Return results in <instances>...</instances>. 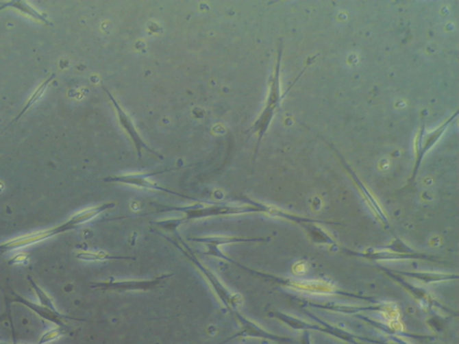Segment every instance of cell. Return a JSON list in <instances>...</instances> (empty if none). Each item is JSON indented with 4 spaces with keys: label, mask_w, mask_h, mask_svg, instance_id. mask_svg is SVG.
<instances>
[{
    "label": "cell",
    "mask_w": 459,
    "mask_h": 344,
    "mask_svg": "<svg viewBox=\"0 0 459 344\" xmlns=\"http://www.w3.org/2000/svg\"><path fill=\"white\" fill-rule=\"evenodd\" d=\"M190 241L200 242V243L205 244L208 247V250L204 253V255L211 256L216 250L219 249L220 247L225 246V245L236 244L240 242H247L249 240L238 237H223V236H213V237H203L190 238Z\"/></svg>",
    "instance_id": "obj_9"
},
{
    "label": "cell",
    "mask_w": 459,
    "mask_h": 344,
    "mask_svg": "<svg viewBox=\"0 0 459 344\" xmlns=\"http://www.w3.org/2000/svg\"><path fill=\"white\" fill-rule=\"evenodd\" d=\"M103 88L104 92L106 93L107 96H108L110 103H112L113 107H114L116 114H117L118 116L119 123H120L121 127L126 131L127 136L132 139L133 145H135L138 158H141L142 151L145 150L149 151V153L153 154V156H158L159 159H162V156H160V154L156 153V151H153L152 148L148 147L147 143L142 139L140 135H139L138 131L136 130L135 125L133 123L132 118H130L129 115L125 112L123 108H122L121 104L119 103V101L116 100L114 96L112 95V93H110L106 87L103 86Z\"/></svg>",
    "instance_id": "obj_4"
},
{
    "label": "cell",
    "mask_w": 459,
    "mask_h": 344,
    "mask_svg": "<svg viewBox=\"0 0 459 344\" xmlns=\"http://www.w3.org/2000/svg\"><path fill=\"white\" fill-rule=\"evenodd\" d=\"M75 258L84 261H107V260H125V259H133L132 258H121V256H113L103 251L98 252H79Z\"/></svg>",
    "instance_id": "obj_11"
},
{
    "label": "cell",
    "mask_w": 459,
    "mask_h": 344,
    "mask_svg": "<svg viewBox=\"0 0 459 344\" xmlns=\"http://www.w3.org/2000/svg\"><path fill=\"white\" fill-rule=\"evenodd\" d=\"M171 275H164L150 281H110L94 284L92 288L101 291H112L125 293L129 291H150L161 286L162 282L170 278Z\"/></svg>",
    "instance_id": "obj_6"
},
{
    "label": "cell",
    "mask_w": 459,
    "mask_h": 344,
    "mask_svg": "<svg viewBox=\"0 0 459 344\" xmlns=\"http://www.w3.org/2000/svg\"><path fill=\"white\" fill-rule=\"evenodd\" d=\"M27 278L28 281L30 282L32 286H33L34 291H36L38 298L40 299V304H42V306H43L46 310L51 311L52 313L59 315L56 310V308H55L53 302H52L51 297L48 296V294H46L45 291L42 290V288L38 286V285L33 281V279H32L30 276H28Z\"/></svg>",
    "instance_id": "obj_12"
},
{
    "label": "cell",
    "mask_w": 459,
    "mask_h": 344,
    "mask_svg": "<svg viewBox=\"0 0 459 344\" xmlns=\"http://www.w3.org/2000/svg\"><path fill=\"white\" fill-rule=\"evenodd\" d=\"M156 174V173L120 175V176L106 177V179H104V182L124 184V185L133 186L139 188L151 189V191H159L165 192V193L178 195V197L183 198H187V199L196 200L193 197L176 193V192L171 191L170 189L164 188V186H159L158 184L151 182L149 177Z\"/></svg>",
    "instance_id": "obj_7"
},
{
    "label": "cell",
    "mask_w": 459,
    "mask_h": 344,
    "mask_svg": "<svg viewBox=\"0 0 459 344\" xmlns=\"http://www.w3.org/2000/svg\"><path fill=\"white\" fill-rule=\"evenodd\" d=\"M29 258V256L27 254H18V255H16L11 259L10 261H8V265H13L14 264H22L24 263L26 260H27Z\"/></svg>",
    "instance_id": "obj_14"
},
{
    "label": "cell",
    "mask_w": 459,
    "mask_h": 344,
    "mask_svg": "<svg viewBox=\"0 0 459 344\" xmlns=\"http://www.w3.org/2000/svg\"><path fill=\"white\" fill-rule=\"evenodd\" d=\"M458 115V112H457L455 114L450 116L449 119H447L445 122H443L440 127L436 128V130L430 133L426 132L425 125H422L420 130L418 131L414 143L415 154H417L415 170H417L418 167H419L420 163L422 162L423 157L425 156V154L432 149V147L437 144L438 140L443 138V136L445 134L447 128H449L450 124L455 121V119L457 118Z\"/></svg>",
    "instance_id": "obj_5"
},
{
    "label": "cell",
    "mask_w": 459,
    "mask_h": 344,
    "mask_svg": "<svg viewBox=\"0 0 459 344\" xmlns=\"http://www.w3.org/2000/svg\"><path fill=\"white\" fill-rule=\"evenodd\" d=\"M81 224L82 223H81L79 219H78L77 215L74 214L65 223L61 224L60 226L40 230V232H32L30 234L20 236V237L5 242V243L0 245V253L31 246V245L36 244L38 242L48 240V238L53 237L55 235L60 234V233L77 229Z\"/></svg>",
    "instance_id": "obj_3"
},
{
    "label": "cell",
    "mask_w": 459,
    "mask_h": 344,
    "mask_svg": "<svg viewBox=\"0 0 459 344\" xmlns=\"http://www.w3.org/2000/svg\"><path fill=\"white\" fill-rule=\"evenodd\" d=\"M282 58H283V43L281 42L279 45L274 72L270 77L269 95H267L265 108H264L263 112H261L257 121H255L253 126L249 130V133L251 135H255L256 134L258 136L257 147L255 149L256 154L258 153L260 143L262 141L267 130H269L273 119H274L278 110H280L282 100H283L281 92Z\"/></svg>",
    "instance_id": "obj_1"
},
{
    "label": "cell",
    "mask_w": 459,
    "mask_h": 344,
    "mask_svg": "<svg viewBox=\"0 0 459 344\" xmlns=\"http://www.w3.org/2000/svg\"><path fill=\"white\" fill-rule=\"evenodd\" d=\"M55 78H56V75L52 74L51 75V77H49L47 79L43 81L42 83L37 87L36 91L32 93L31 97L29 98L27 101H26V103L24 108H23L21 112H20L19 114L17 115L12 121L10 122V124L8 125V127L5 128L4 131L8 130V127H10L14 123H16V122L18 121L20 119H21V116H24L25 113L27 112L29 109H31V108L33 107L34 105L36 104L40 98L42 97L43 95H45L46 92V90L48 89L49 84H51L52 82L54 81Z\"/></svg>",
    "instance_id": "obj_10"
},
{
    "label": "cell",
    "mask_w": 459,
    "mask_h": 344,
    "mask_svg": "<svg viewBox=\"0 0 459 344\" xmlns=\"http://www.w3.org/2000/svg\"><path fill=\"white\" fill-rule=\"evenodd\" d=\"M64 334H65V331H63L62 329H53V330L49 331L47 333L43 334L37 344H45L46 343L51 342V341L56 340L57 338L60 337L61 335H63Z\"/></svg>",
    "instance_id": "obj_13"
},
{
    "label": "cell",
    "mask_w": 459,
    "mask_h": 344,
    "mask_svg": "<svg viewBox=\"0 0 459 344\" xmlns=\"http://www.w3.org/2000/svg\"><path fill=\"white\" fill-rule=\"evenodd\" d=\"M161 211H177L182 212L185 217L174 221L177 225L184 223L186 221L197 220V219L208 218L211 217H221V215H232L245 214L249 211H253V207L237 206L228 205H217L211 206H203L201 205H194L184 207L161 206Z\"/></svg>",
    "instance_id": "obj_2"
},
{
    "label": "cell",
    "mask_w": 459,
    "mask_h": 344,
    "mask_svg": "<svg viewBox=\"0 0 459 344\" xmlns=\"http://www.w3.org/2000/svg\"><path fill=\"white\" fill-rule=\"evenodd\" d=\"M5 10V8L4 7H3V5H0V12H1L2 10Z\"/></svg>",
    "instance_id": "obj_15"
},
{
    "label": "cell",
    "mask_w": 459,
    "mask_h": 344,
    "mask_svg": "<svg viewBox=\"0 0 459 344\" xmlns=\"http://www.w3.org/2000/svg\"><path fill=\"white\" fill-rule=\"evenodd\" d=\"M0 5L5 8H14L19 11L20 13L24 14L25 16L31 17L32 19L36 21L45 23L46 25L51 26L52 23L48 19L47 14L38 11L34 7H32L29 3L24 1V0H11V1L0 2Z\"/></svg>",
    "instance_id": "obj_8"
}]
</instances>
